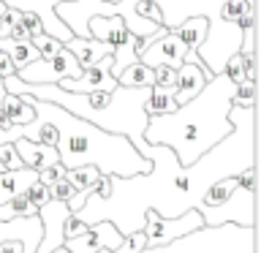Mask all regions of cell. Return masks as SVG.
I'll list each match as a JSON object with an SVG mask.
<instances>
[{
  "mask_svg": "<svg viewBox=\"0 0 261 253\" xmlns=\"http://www.w3.org/2000/svg\"><path fill=\"white\" fill-rule=\"evenodd\" d=\"M250 8H256V3H248V0H226V3L220 6L218 16L223 22H237L245 11H250Z\"/></svg>",
  "mask_w": 261,
  "mask_h": 253,
  "instance_id": "d4e9b609",
  "label": "cell"
},
{
  "mask_svg": "<svg viewBox=\"0 0 261 253\" xmlns=\"http://www.w3.org/2000/svg\"><path fill=\"white\" fill-rule=\"evenodd\" d=\"M196 210H199L204 220V229H220L226 223L240 229H253V220H256V188L237 185L223 201L199 204Z\"/></svg>",
  "mask_w": 261,
  "mask_h": 253,
  "instance_id": "8992f818",
  "label": "cell"
},
{
  "mask_svg": "<svg viewBox=\"0 0 261 253\" xmlns=\"http://www.w3.org/2000/svg\"><path fill=\"white\" fill-rule=\"evenodd\" d=\"M3 95H6V85H3V77H0V106H3Z\"/></svg>",
  "mask_w": 261,
  "mask_h": 253,
  "instance_id": "74e56055",
  "label": "cell"
},
{
  "mask_svg": "<svg viewBox=\"0 0 261 253\" xmlns=\"http://www.w3.org/2000/svg\"><path fill=\"white\" fill-rule=\"evenodd\" d=\"M63 46L68 49V52H71L73 57H76L82 68H87V65L98 63L103 55H109V52H112V46L106 44V41H98V38H93V36H90V38H79V36H73V38L65 41Z\"/></svg>",
  "mask_w": 261,
  "mask_h": 253,
  "instance_id": "2e32d148",
  "label": "cell"
},
{
  "mask_svg": "<svg viewBox=\"0 0 261 253\" xmlns=\"http://www.w3.org/2000/svg\"><path fill=\"white\" fill-rule=\"evenodd\" d=\"M109 253H147V237H144V232L139 229V232L125 234V237H122V242L114 250H109Z\"/></svg>",
  "mask_w": 261,
  "mask_h": 253,
  "instance_id": "cb8c5ba5",
  "label": "cell"
},
{
  "mask_svg": "<svg viewBox=\"0 0 261 253\" xmlns=\"http://www.w3.org/2000/svg\"><path fill=\"white\" fill-rule=\"evenodd\" d=\"M120 242H122V234L112 220H95V223H90L82 234L63 240V248L68 253H98L103 248L114 250Z\"/></svg>",
  "mask_w": 261,
  "mask_h": 253,
  "instance_id": "9c48e42d",
  "label": "cell"
},
{
  "mask_svg": "<svg viewBox=\"0 0 261 253\" xmlns=\"http://www.w3.org/2000/svg\"><path fill=\"white\" fill-rule=\"evenodd\" d=\"M71 210L68 204L60 199H49L38 207V220H41V242L36 253H52L60 248L65 240V220H68Z\"/></svg>",
  "mask_w": 261,
  "mask_h": 253,
  "instance_id": "30bf717a",
  "label": "cell"
},
{
  "mask_svg": "<svg viewBox=\"0 0 261 253\" xmlns=\"http://www.w3.org/2000/svg\"><path fill=\"white\" fill-rule=\"evenodd\" d=\"M38 180V171L30 169V166H22V169H6L0 174V204L14 199V196L24 193L28 188Z\"/></svg>",
  "mask_w": 261,
  "mask_h": 253,
  "instance_id": "e0dca14e",
  "label": "cell"
},
{
  "mask_svg": "<svg viewBox=\"0 0 261 253\" xmlns=\"http://www.w3.org/2000/svg\"><path fill=\"white\" fill-rule=\"evenodd\" d=\"M73 193H76V188H73V185H71V183H68V180H65V177H60V180H57V183H52V185H49V196H52V199L68 201Z\"/></svg>",
  "mask_w": 261,
  "mask_h": 253,
  "instance_id": "f546056e",
  "label": "cell"
},
{
  "mask_svg": "<svg viewBox=\"0 0 261 253\" xmlns=\"http://www.w3.org/2000/svg\"><path fill=\"white\" fill-rule=\"evenodd\" d=\"M14 147H16V153H19V158L24 166H30V169H44V166H52V163L60 161V155H57V147L52 144H41V142H30V139H14Z\"/></svg>",
  "mask_w": 261,
  "mask_h": 253,
  "instance_id": "9a60e30c",
  "label": "cell"
},
{
  "mask_svg": "<svg viewBox=\"0 0 261 253\" xmlns=\"http://www.w3.org/2000/svg\"><path fill=\"white\" fill-rule=\"evenodd\" d=\"M142 232L147 237V250H155V248H166L174 240L191 237L193 232H204V220L199 210H188L177 218H161L155 210H147Z\"/></svg>",
  "mask_w": 261,
  "mask_h": 253,
  "instance_id": "52a82bcc",
  "label": "cell"
},
{
  "mask_svg": "<svg viewBox=\"0 0 261 253\" xmlns=\"http://www.w3.org/2000/svg\"><path fill=\"white\" fill-rule=\"evenodd\" d=\"M8 128H11V120H8V117H6V112L0 109V131H8Z\"/></svg>",
  "mask_w": 261,
  "mask_h": 253,
  "instance_id": "8d00e7d4",
  "label": "cell"
},
{
  "mask_svg": "<svg viewBox=\"0 0 261 253\" xmlns=\"http://www.w3.org/2000/svg\"><path fill=\"white\" fill-rule=\"evenodd\" d=\"M68 93H93V90H112L117 87V79L112 77V52L103 55L98 63L82 68L79 77H65L57 82Z\"/></svg>",
  "mask_w": 261,
  "mask_h": 253,
  "instance_id": "8fae6325",
  "label": "cell"
},
{
  "mask_svg": "<svg viewBox=\"0 0 261 253\" xmlns=\"http://www.w3.org/2000/svg\"><path fill=\"white\" fill-rule=\"evenodd\" d=\"M3 3L8 8H16V11H33V14H38L46 36L63 41V44L68 38H73V33L68 30V24H65L60 16L55 14V6L63 3V0H3Z\"/></svg>",
  "mask_w": 261,
  "mask_h": 253,
  "instance_id": "5bb4252c",
  "label": "cell"
},
{
  "mask_svg": "<svg viewBox=\"0 0 261 253\" xmlns=\"http://www.w3.org/2000/svg\"><path fill=\"white\" fill-rule=\"evenodd\" d=\"M0 109L6 112V117L11 120V125H24V122H30L33 117H36V112H33V106L24 101V98H19L16 93H8L3 95V106Z\"/></svg>",
  "mask_w": 261,
  "mask_h": 253,
  "instance_id": "7402d4cb",
  "label": "cell"
},
{
  "mask_svg": "<svg viewBox=\"0 0 261 253\" xmlns=\"http://www.w3.org/2000/svg\"><path fill=\"white\" fill-rule=\"evenodd\" d=\"M3 171H6V166H3V163H0V174H3Z\"/></svg>",
  "mask_w": 261,
  "mask_h": 253,
  "instance_id": "ab89813d",
  "label": "cell"
},
{
  "mask_svg": "<svg viewBox=\"0 0 261 253\" xmlns=\"http://www.w3.org/2000/svg\"><path fill=\"white\" fill-rule=\"evenodd\" d=\"M8 73H16V68H14V63L8 60V55L6 52H0V77H8Z\"/></svg>",
  "mask_w": 261,
  "mask_h": 253,
  "instance_id": "d590c367",
  "label": "cell"
},
{
  "mask_svg": "<svg viewBox=\"0 0 261 253\" xmlns=\"http://www.w3.org/2000/svg\"><path fill=\"white\" fill-rule=\"evenodd\" d=\"M22 22H24V28L30 30V36H38V33H44V24H41V16H38V14L22 11Z\"/></svg>",
  "mask_w": 261,
  "mask_h": 253,
  "instance_id": "d6a6232c",
  "label": "cell"
},
{
  "mask_svg": "<svg viewBox=\"0 0 261 253\" xmlns=\"http://www.w3.org/2000/svg\"><path fill=\"white\" fill-rule=\"evenodd\" d=\"M0 52L8 55V60L14 63L16 71L41 57V52L36 49V44H33L30 38H28V41H19V38H11V36H8V38H0Z\"/></svg>",
  "mask_w": 261,
  "mask_h": 253,
  "instance_id": "ac0fdd59",
  "label": "cell"
},
{
  "mask_svg": "<svg viewBox=\"0 0 261 253\" xmlns=\"http://www.w3.org/2000/svg\"><path fill=\"white\" fill-rule=\"evenodd\" d=\"M30 41L36 44V49L41 52V57H52L63 49V41H57L52 36H46V33H38V36H30Z\"/></svg>",
  "mask_w": 261,
  "mask_h": 253,
  "instance_id": "4316f807",
  "label": "cell"
},
{
  "mask_svg": "<svg viewBox=\"0 0 261 253\" xmlns=\"http://www.w3.org/2000/svg\"><path fill=\"white\" fill-rule=\"evenodd\" d=\"M11 38H19V41H28V38H30V30L24 28V22H22V19L11 24Z\"/></svg>",
  "mask_w": 261,
  "mask_h": 253,
  "instance_id": "e575fe53",
  "label": "cell"
},
{
  "mask_svg": "<svg viewBox=\"0 0 261 253\" xmlns=\"http://www.w3.org/2000/svg\"><path fill=\"white\" fill-rule=\"evenodd\" d=\"M106 3H120V0H106Z\"/></svg>",
  "mask_w": 261,
  "mask_h": 253,
  "instance_id": "60d3db41",
  "label": "cell"
},
{
  "mask_svg": "<svg viewBox=\"0 0 261 253\" xmlns=\"http://www.w3.org/2000/svg\"><path fill=\"white\" fill-rule=\"evenodd\" d=\"M226 0H120L112 6V16H122L125 28L139 38L136 52L163 33L174 30L188 16H207V36L196 49L210 73H223L226 60L240 52L242 30L237 22H223L218 16Z\"/></svg>",
  "mask_w": 261,
  "mask_h": 253,
  "instance_id": "7a4b0ae2",
  "label": "cell"
},
{
  "mask_svg": "<svg viewBox=\"0 0 261 253\" xmlns=\"http://www.w3.org/2000/svg\"><path fill=\"white\" fill-rule=\"evenodd\" d=\"M152 73H155V85L158 87H174L177 85V68H171V65H155Z\"/></svg>",
  "mask_w": 261,
  "mask_h": 253,
  "instance_id": "f1b7e54d",
  "label": "cell"
},
{
  "mask_svg": "<svg viewBox=\"0 0 261 253\" xmlns=\"http://www.w3.org/2000/svg\"><path fill=\"white\" fill-rule=\"evenodd\" d=\"M228 122L231 134L210 147L191 166H182L171 147L150 144V171L130 177L109 174V196L98 199L90 193L87 201L71 215L87 226L95 220H112L125 237L142 229L147 210H155L161 218H177L188 210H196L215 180L237 177L256 161V106L231 104Z\"/></svg>",
  "mask_w": 261,
  "mask_h": 253,
  "instance_id": "6da1fadb",
  "label": "cell"
},
{
  "mask_svg": "<svg viewBox=\"0 0 261 253\" xmlns=\"http://www.w3.org/2000/svg\"><path fill=\"white\" fill-rule=\"evenodd\" d=\"M8 93H24L38 101H49L63 106L65 112L76 114V117L93 122V125L120 134L130 139V144L147 158L150 144L144 142V128L150 114L144 112V101L152 87H125L117 85L112 90H93V93H68L60 85H30L22 82L16 73H8L3 79Z\"/></svg>",
  "mask_w": 261,
  "mask_h": 253,
  "instance_id": "5b68a950",
  "label": "cell"
},
{
  "mask_svg": "<svg viewBox=\"0 0 261 253\" xmlns=\"http://www.w3.org/2000/svg\"><path fill=\"white\" fill-rule=\"evenodd\" d=\"M60 177H65V166H63L60 161L52 163V166L38 169V183H44V185H52V183H57Z\"/></svg>",
  "mask_w": 261,
  "mask_h": 253,
  "instance_id": "4dcf8cb0",
  "label": "cell"
},
{
  "mask_svg": "<svg viewBox=\"0 0 261 253\" xmlns=\"http://www.w3.org/2000/svg\"><path fill=\"white\" fill-rule=\"evenodd\" d=\"M177 109V101H174V87H158L152 85L150 95H147L144 101V112L155 117V114H169Z\"/></svg>",
  "mask_w": 261,
  "mask_h": 253,
  "instance_id": "ffe728a7",
  "label": "cell"
},
{
  "mask_svg": "<svg viewBox=\"0 0 261 253\" xmlns=\"http://www.w3.org/2000/svg\"><path fill=\"white\" fill-rule=\"evenodd\" d=\"M185 52H188V46L169 30V33H163L161 38L150 41L144 49H139L136 55H139V60H142L144 65H150V68H155V65H171V68H179Z\"/></svg>",
  "mask_w": 261,
  "mask_h": 253,
  "instance_id": "4fadbf2b",
  "label": "cell"
},
{
  "mask_svg": "<svg viewBox=\"0 0 261 253\" xmlns=\"http://www.w3.org/2000/svg\"><path fill=\"white\" fill-rule=\"evenodd\" d=\"M117 85H125V87H152L155 85V73L150 65H144L142 60L130 63L128 68H122L117 73Z\"/></svg>",
  "mask_w": 261,
  "mask_h": 253,
  "instance_id": "44dd1931",
  "label": "cell"
},
{
  "mask_svg": "<svg viewBox=\"0 0 261 253\" xmlns=\"http://www.w3.org/2000/svg\"><path fill=\"white\" fill-rule=\"evenodd\" d=\"M0 163H3L6 169H22L24 163L19 158V153H16V147L14 142H3L0 144Z\"/></svg>",
  "mask_w": 261,
  "mask_h": 253,
  "instance_id": "83f0119b",
  "label": "cell"
},
{
  "mask_svg": "<svg viewBox=\"0 0 261 253\" xmlns=\"http://www.w3.org/2000/svg\"><path fill=\"white\" fill-rule=\"evenodd\" d=\"M28 215H38V207L28 199V193H19L14 199H8L0 204V220H11V218H28Z\"/></svg>",
  "mask_w": 261,
  "mask_h": 253,
  "instance_id": "603a6c76",
  "label": "cell"
},
{
  "mask_svg": "<svg viewBox=\"0 0 261 253\" xmlns=\"http://www.w3.org/2000/svg\"><path fill=\"white\" fill-rule=\"evenodd\" d=\"M79 73H82L79 60L63 46L60 52L52 55V57H38V60L28 63L24 68L16 71V77L22 82H30V85H57L60 79L79 77Z\"/></svg>",
  "mask_w": 261,
  "mask_h": 253,
  "instance_id": "ba28073f",
  "label": "cell"
},
{
  "mask_svg": "<svg viewBox=\"0 0 261 253\" xmlns=\"http://www.w3.org/2000/svg\"><path fill=\"white\" fill-rule=\"evenodd\" d=\"M207 28H210L207 16H188V19H182L171 33H174L188 49H199V44L204 41V36H207Z\"/></svg>",
  "mask_w": 261,
  "mask_h": 253,
  "instance_id": "d6986e66",
  "label": "cell"
},
{
  "mask_svg": "<svg viewBox=\"0 0 261 253\" xmlns=\"http://www.w3.org/2000/svg\"><path fill=\"white\" fill-rule=\"evenodd\" d=\"M234 106H256V79H242L237 82L234 93Z\"/></svg>",
  "mask_w": 261,
  "mask_h": 253,
  "instance_id": "484cf974",
  "label": "cell"
},
{
  "mask_svg": "<svg viewBox=\"0 0 261 253\" xmlns=\"http://www.w3.org/2000/svg\"><path fill=\"white\" fill-rule=\"evenodd\" d=\"M237 85L226 73H212L199 93L179 104L169 114H155L147 120L144 142L166 144L174 150L182 166H191L210 147L231 134L228 109H231Z\"/></svg>",
  "mask_w": 261,
  "mask_h": 253,
  "instance_id": "3957f363",
  "label": "cell"
},
{
  "mask_svg": "<svg viewBox=\"0 0 261 253\" xmlns=\"http://www.w3.org/2000/svg\"><path fill=\"white\" fill-rule=\"evenodd\" d=\"M24 193H28V199H30L33 204H36V207H41L44 201H49V199H52V196H49V185L38 183V180H36V183H33V185H30Z\"/></svg>",
  "mask_w": 261,
  "mask_h": 253,
  "instance_id": "1f68e13d",
  "label": "cell"
},
{
  "mask_svg": "<svg viewBox=\"0 0 261 253\" xmlns=\"http://www.w3.org/2000/svg\"><path fill=\"white\" fill-rule=\"evenodd\" d=\"M24 98L33 112L46 122H52L57 131V155L65 169L76 166H95L101 174H117V177H130V174H144L152 169V161L144 158L142 153L130 144V139L120 134H109V131L93 125V122L76 117V114L65 112L63 106L38 101L33 95L16 93Z\"/></svg>",
  "mask_w": 261,
  "mask_h": 253,
  "instance_id": "277c9868",
  "label": "cell"
},
{
  "mask_svg": "<svg viewBox=\"0 0 261 253\" xmlns=\"http://www.w3.org/2000/svg\"><path fill=\"white\" fill-rule=\"evenodd\" d=\"M212 77V73L207 71V65L201 63V57L196 55V49H188L182 63H179L177 68V85H174V101L177 106L185 104L188 98H193L199 90L207 85V79Z\"/></svg>",
  "mask_w": 261,
  "mask_h": 253,
  "instance_id": "7c38bea8",
  "label": "cell"
},
{
  "mask_svg": "<svg viewBox=\"0 0 261 253\" xmlns=\"http://www.w3.org/2000/svg\"><path fill=\"white\" fill-rule=\"evenodd\" d=\"M85 229H87V223H82L79 218L68 215V220H65V240H68V237H76V234H82Z\"/></svg>",
  "mask_w": 261,
  "mask_h": 253,
  "instance_id": "836d02e7",
  "label": "cell"
},
{
  "mask_svg": "<svg viewBox=\"0 0 261 253\" xmlns=\"http://www.w3.org/2000/svg\"><path fill=\"white\" fill-rule=\"evenodd\" d=\"M52 253H68V250H65V248H63V245H60V248H55Z\"/></svg>",
  "mask_w": 261,
  "mask_h": 253,
  "instance_id": "f35d334b",
  "label": "cell"
}]
</instances>
